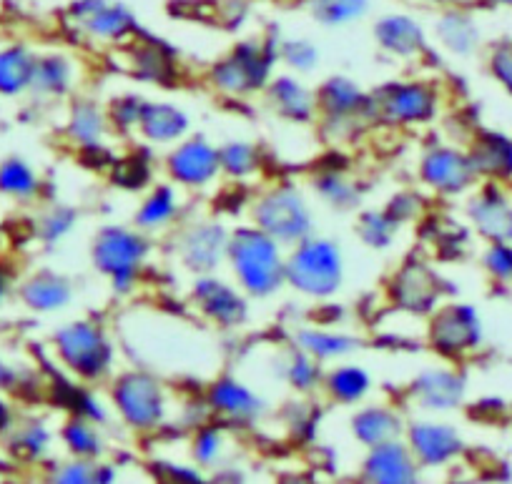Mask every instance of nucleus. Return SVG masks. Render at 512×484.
Returning a JSON list of instances; mask_svg holds the SVG:
<instances>
[{"instance_id": "nucleus-33", "label": "nucleus", "mask_w": 512, "mask_h": 484, "mask_svg": "<svg viewBox=\"0 0 512 484\" xmlns=\"http://www.w3.org/2000/svg\"><path fill=\"white\" fill-rule=\"evenodd\" d=\"M123 51H126L128 73L139 81L156 83V86H171L174 81H179V63H176L174 51L164 41H156V38L141 33L139 38L126 43Z\"/></svg>"}, {"instance_id": "nucleus-36", "label": "nucleus", "mask_w": 512, "mask_h": 484, "mask_svg": "<svg viewBox=\"0 0 512 484\" xmlns=\"http://www.w3.org/2000/svg\"><path fill=\"white\" fill-rule=\"evenodd\" d=\"M58 449L63 457L106 459L111 454L108 427H101L86 417H76V414H63L58 422Z\"/></svg>"}, {"instance_id": "nucleus-40", "label": "nucleus", "mask_w": 512, "mask_h": 484, "mask_svg": "<svg viewBox=\"0 0 512 484\" xmlns=\"http://www.w3.org/2000/svg\"><path fill=\"white\" fill-rule=\"evenodd\" d=\"M36 58L38 53L28 43H0V98L3 101L31 96Z\"/></svg>"}, {"instance_id": "nucleus-7", "label": "nucleus", "mask_w": 512, "mask_h": 484, "mask_svg": "<svg viewBox=\"0 0 512 484\" xmlns=\"http://www.w3.org/2000/svg\"><path fill=\"white\" fill-rule=\"evenodd\" d=\"M372 123L390 131H420L440 118L442 91L427 78H395L369 91Z\"/></svg>"}, {"instance_id": "nucleus-15", "label": "nucleus", "mask_w": 512, "mask_h": 484, "mask_svg": "<svg viewBox=\"0 0 512 484\" xmlns=\"http://www.w3.org/2000/svg\"><path fill=\"white\" fill-rule=\"evenodd\" d=\"M201 394H204L211 419L226 424L234 432L251 429L267 419L269 402L264 394L256 392L249 382L236 374H216L206 382Z\"/></svg>"}, {"instance_id": "nucleus-56", "label": "nucleus", "mask_w": 512, "mask_h": 484, "mask_svg": "<svg viewBox=\"0 0 512 484\" xmlns=\"http://www.w3.org/2000/svg\"><path fill=\"white\" fill-rule=\"evenodd\" d=\"M274 484H322L312 472H302V469H289V472H279Z\"/></svg>"}, {"instance_id": "nucleus-55", "label": "nucleus", "mask_w": 512, "mask_h": 484, "mask_svg": "<svg viewBox=\"0 0 512 484\" xmlns=\"http://www.w3.org/2000/svg\"><path fill=\"white\" fill-rule=\"evenodd\" d=\"M18 419V409L16 402H13L8 394H0V439L6 437L8 429L13 427V422Z\"/></svg>"}, {"instance_id": "nucleus-44", "label": "nucleus", "mask_w": 512, "mask_h": 484, "mask_svg": "<svg viewBox=\"0 0 512 484\" xmlns=\"http://www.w3.org/2000/svg\"><path fill=\"white\" fill-rule=\"evenodd\" d=\"M277 374L294 394H299V397H312V394H317L322 389L324 367L289 344L287 352L279 357Z\"/></svg>"}, {"instance_id": "nucleus-16", "label": "nucleus", "mask_w": 512, "mask_h": 484, "mask_svg": "<svg viewBox=\"0 0 512 484\" xmlns=\"http://www.w3.org/2000/svg\"><path fill=\"white\" fill-rule=\"evenodd\" d=\"M405 444L425 472H440L460 462L467 452V439L457 424L445 417H410Z\"/></svg>"}, {"instance_id": "nucleus-5", "label": "nucleus", "mask_w": 512, "mask_h": 484, "mask_svg": "<svg viewBox=\"0 0 512 484\" xmlns=\"http://www.w3.org/2000/svg\"><path fill=\"white\" fill-rule=\"evenodd\" d=\"M347 284V254L337 239L312 234L287 249V289L309 301H329Z\"/></svg>"}, {"instance_id": "nucleus-6", "label": "nucleus", "mask_w": 512, "mask_h": 484, "mask_svg": "<svg viewBox=\"0 0 512 484\" xmlns=\"http://www.w3.org/2000/svg\"><path fill=\"white\" fill-rule=\"evenodd\" d=\"M246 221L272 236L284 249H292L299 241L317 234V214L312 196L294 184L264 186L251 199L246 209Z\"/></svg>"}, {"instance_id": "nucleus-41", "label": "nucleus", "mask_w": 512, "mask_h": 484, "mask_svg": "<svg viewBox=\"0 0 512 484\" xmlns=\"http://www.w3.org/2000/svg\"><path fill=\"white\" fill-rule=\"evenodd\" d=\"M435 41L440 43L442 51L455 58H470L480 51L482 31L475 16L462 8L452 6L440 13L435 21Z\"/></svg>"}, {"instance_id": "nucleus-17", "label": "nucleus", "mask_w": 512, "mask_h": 484, "mask_svg": "<svg viewBox=\"0 0 512 484\" xmlns=\"http://www.w3.org/2000/svg\"><path fill=\"white\" fill-rule=\"evenodd\" d=\"M387 299L395 309L427 319L442 301H447V286L430 261L410 256L392 271L387 281Z\"/></svg>"}, {"instance_id": "nucleus-12", "label": "nucleus", "mask_w": 512, "mask_h": 484, "mask_svg": "<svg viewBox=\"0 0 512 484\" xmlns=\"http://www.w3.org/2000/svg\"><path fill=\"white\" fill-rule=\"evenodd\" d=\"M417 181L422 194H432L437 199H465L480 186L465 146L445 141L422 148L417 158Z\"/></svg>"}, {"instance_id": "nucleus-53", "label": "nucleus", "mask_w": 512, "mask_h": 484, "mask_svg": "<svg viewBox=\"0 0 512 484\" xmlns=\"http://www.w3.org/2000/svg\"><path fill=\"white\" fill-rule=\"evenodd\" d=\"M26 369L18 367L13 359H8L6 354L0 352V394H8V397H13V394L23 392V387H26Z\"/></svg>"}, {"instance_id": "nucleus-25", "label": "nucleus", "mask_w": 512, "mask_h": 484, "mask_svg": "<svg viewBox=\"0 0 512 484\" xmlns=\"http://www.w3.org/2000/svg\"><path fill=\"white\" fill-rule=\"evenodd\" d=\"M357 477L359 484H427V472L405 439L367 449L359 459Z\"/></svg>"}, {"instance_id": "nucleus-35", "label": "nucleus", "mask_w": 512, "mask_h": 484, "mask_svg": "<svg viewBox=\"0 0 512 484\" xmlns=\"http://www.w3.org/2000/svg\"><path fill=\"white\" fill-rule=\"evenodd\" d=\"M319 392L324 394L327 402L337 404V407L354 409L359 404L369 402L374 392V377L364 364L349 359V362H339L324 369Z\"/></svg>"}, {"instance_id": "nucleus-31", "label": "nucleus", "mask_w": 512, "mask_h": 484, "mask_svg": "<svg viewBox=\"0 0 512 484\" xmlns=\"http://www.w3.org/2000/svg\"><path fill=\"white\" fill-rule=\"evenodd\" d=\"M48 181L43 171L23 153L0 156V201L18 209H36L46 201Z\"/></svg>"}, {"instance_id": "nucleus-3", "label": "nucleus", "mask_w": 512, "mask_h": 484, "mask_svg": "<svg viewBox=\"0 0 512 484\" xmlns=\"http://www.w3.org/2000/svg\"><path fill=\"white\" fill-rule=\"evenodd\" d=\"M226 271L246 299L269 301L287 289V249L244 221L231 226Z\"/></svg>"}, {"instance_id": "nucleus-18", "label": "nucleus", "mask_w": 512, "mask_h": 484, "mask_svg": "<svg viewBox=\"0 0 512 484\" xmlns=\"http://www.w3.org/2000/svg\"><path fill=\"white\" fill-rule=\"evenodd\" d=\"M407 399L427 417H445L467 404V377L457 364H430L407 384Z\"/></svg>"}, {"instance_id": "nucleus-38", "label": "nucleus", "mask_w": 512, "mask_h": 484, "mask_svg": "<svg viewBox=\"0 0 512 484\" xmlns=\"http://www.w3.org/2000/svg\"><path fill=\"white\" fill-rule=\"evenodd\" d=\"M121 469L113 459L56 457L41 469V484H118Z\"/></svg>"}, {"instance_id": "nucleus-45", "label": "nucleus", "mask_w": 512, "mask_h": 484, "mask_svg": "<svg viewBox=\"0 0 512 484\" xmlns=\"http://www.w3.org/2000/svg\"><path fill=\"white\" fill-rule=\"evenodd\" d=\"M405 226L384 209V206H372V209H359L354 219V234L367 249L387 251L397 244Z\"/></svg>"}, {"instance_id": "nucleus-51", "label": "nucleus", "mask_w": 512, "mask_h": 484, "mask_svg": "<svg viewBox=\"0 0 512 484\" xmlns=\"http://www.w3.org/2000/svg\"><path fill=\"white\" fill-rule=\"evenodd\" d=\"M384 209L390 211L402 226H407L410 221H417L425 214V199H422L420 191H400L384 204Z\"/></svg>"}, {"instance_id": "nucleus-32", "label": "nucleus", "mask_w": 512, "mask_h": 484, "mask_svg": "<svg viewBox=\"0 0 512 484\" xmlns=\"http://www.w3.org/2000/svg\"><path fill=\"white\" fill-rule=\"evenodd\" d=\"M374 43L384 56L395 61H417L427 53V31L410 13H387L372 28Z\"/></svg>"}, {"instance_id": "nucleus-19", "label": "nucleus", "mask_w": 512, "mask_h": 484, "mask_svg": "<svg viewBox=\"0 0 512 484\" xmlns=\"http://www.w3.org/2000/svg\"><path fill=\"white\" fill-rule=\"evenodd\" d=\"M66 16L76 31L106 46H126L141 36L136 13L118 0H73Z\"/></svg>"}, {"instance_id": "nucleus-46", "label": "nucleus", "mask_w": 512, "mask_h": 484, "mask_svg": "<svg viewBox=\"0 0 512 484\" xmlns=\"http://www.w3.org/2000/svg\"><path fill=\"white\" fill-rule=\"evenodd\" d=\"M307 11L319 26L344 28L364 21L372 11V0H307Z\"/></svg>"}, {"instance_id": "nucleus-2", "label": "nucleus", "mask_w": 512, "mask_h": 484, "mask_svg": "<svg viewBox=\"0 0 512 484\" xmlns=\"http://www.w3.org/2000/svg\"><path fill=\"white\" fill-rule=\"evenodd\" d=\"M113 419L139 437H151L174 424L176 399L161 374L144 367L118 369L106 384Z\"/></svg>"}, {"instance_id": "nucleus-34", "label": "nucleus", "mask_w": 512, "mask_h": 484, "mask_svg": "<svg viewBox=\"0 0 512 484\" xmlns=\"http://www.w3.org/2000/svg\"><path fill=\"white\" fill-rule=\"evenodd\" d=\"M78 78H81V71H78V61L73 56L63 51L38 53L31 98L41 103L66 101V98H73Z\"/></svg>"}, {"instance_id": "nucleus-57", "label": "nucleus", "mask_w": 512, "mask_h": 484, "mask_svg": "<svg viewBox=\"0 0 512 484\" xmlns=\"http://www.w3.org/2000/svg\"><path fill=\"white\" fill-rule=\"evenodd\" d=\"M420 3H427V6H440V8H452L457 6L460 0H420Z\"/></svg>"}, {"instance_id": "nucleus-50", "label": "nucleus", "mask_w": 512, "mask_h": 484, "mask_svg": "<svg viewBox=\"0 0 512 484\" xmlns=\"http://www.w3.org/2000/svg\"><path fill=\"white\" fill-rule=\"evenodd\" d=\"M487 71L495 78L497 86L512 96V38L492 43L487 53Z\"/></svg>"}, {"instance_id": "nucleus-37", "label": "nucleus", "mask_w": 512, "mask_h": 484, "mask_svg": "<svg viewBox=\"0 0 512 484\" xmlns=\"http://www.w3.org/2000/svg\"><path fill=\"white\" fill-rule=\"evenodd\" d=\"M189 462L196 464L199 469L209 472H219L229 464L231 454H234V429H229L226 424L209 419L206 424L196 427L194 432H189Z\"/></svg>"}, {"instance_id": "nucleus-24", "label": "nucleus", "mask_w": 512, "mask_h": 484, "mask_svg": "<svg viewBox=\"0 0 512 484\" xmlns=\"http://www.w3.org/2000/svg\"><path fill=\"white\" fill-rule=\"evenodd\" d=\"M407 422H410V417L400 404L379 399V402H364L354 407L347 419V429L354 444H359L367 452V449L382 447V444L405 437Z\"/></svg>"}, {"instance_id": "nucleus-23", "label": "nucleus", "mask_w": 512, "mask_h": 484, "mask_svg": "<svg viewBox=\"0 0 512 484\" xmlns=\"http://www.w3.org/2000/svg\"><path fill=\"white\" fill-rule=\"evenodd\" d=\"M61 133L63 141L73 151L81 153V156H88V153H106L108 143L116 138L111 121H108L106 103L86 96H73L68 101Z\"/></svg>"}, {"instance_id": "nucleus-14", "label": "nucleus", "mask_w": 512, "mask_h": 484, "mask_svg": "<svg viewBox=\"0 0 512 484\" xmlns=\"http://www.w3.org/2000/svg\"><path fill=\"white\" fill-rule=\"evenodd\" d=\"M161 169L166 181L184 194H204L224 179L219 146L204 133H191L184 141L171 146L161 158Z\"/></svg>"}, {"instance_id": "nucleus-43", "label": "nucleus", "mask_w": 512, "mask_h": 484, "mask_svg": "<svg viewBox=\"0 0 512 484\" xmlns=\"http://www.w3.org/2000/svg\"><path fill=\"white\" fill-rule=\"evenodd\" d=\"M36 209V216H33V239L43 249H56L63 241L71 239L78 221H81L76 206L63 204V201H43Z\"/></svg>"}, {"instance_id": "nucleus-48", "label": "nucleus", "mask_w": 512, "mask_h": 484, "mask_svg": "<svg viewBox=\"0 0 512 484\" xmlns=\"http://www.w3.org/2000/svg\"><path fill=\"white\" fill-rule=\"evenodd\" d=\"M146 98L141 93H121V96L111 98L106 103L108 121H111L116 138H131L136 136V126L141 121V111H144Z\"/></svg>"}, {"instance_id": "nucleus-49", "label": "nucleus", "mask_w": 512, "mask_h": 484, "mask_svg": "<svg viewBox=\"0 0 512 484\" xmlns=\"http://www.w3.org/2000/svg\"><path fill=\"white\" fill-rule=\"evenodd\" d=\"M480 266L495 284H512V244H485L480 254Z\"/></svg>"}, {"instance_id": "nucleus-20", "label": "nucleus", "mask_w": 512, "mask_h": 484, "mask_svg": "<svg viewBox=\"0 0 512 484\" xmlns=\"http://www.w3.org/2000/svg\"><path fill=\"white\" fill-rule=\"evenodd\" d=\"M58 424L46 414H18L8 434L0 439V452L8 462L28 469H43L56 459Z\"/></svg>"}, {"instance_id": "nucleus-52", "label": "nucleus", "mask_w": 512, "mask_h": 484, "mask_svg": "<svg viewBox=\"0 0 512 484\" xmlns=\"http://www.w3.org/2000/svg\"><path fill=\"white\" fill-rule=\"evenodd\" d=\"M161 477H164L166 484H211L209 474L191 462L164 464V474H161Z\"/></svg>"}, {"instance_id": "nucleus-22", "label": "nucleus", "mask_w": 512, "mask_h": 484, "mask_svg": "<svg viewBox=\"0 0 512 484\" xmlns=\"http://www.w3.org/2000/svg\"><path fill=\"white\" fill-rule=\"evenodd\" d=\"M78 296L76 281L66 271L51 269V266H38L21 276L16 289L18 304L26 311L38 316L63 314L73 306Z\"/></svg>"}, {"instance_id": "nucleus-21", "label": "nucleus", "mask_w": 512, "mask_h": 484, "mask_svg": "<svg viewBox=\"0 0 512 484\" xmlns=\"http://www.w3.org/2000/svg\"><path fill=\"white\" fill-rule=\"evenodd\" d=\"M465 219L485 244H512V189L480 184L465 196Z\"/></svg>"}, {"instance_id": "nucleus-39", "label": "nucleus", "mask_w": 512, "mask_h": 484, "mask_svg": "<svg viewBox=\"0 0 512 484\" xmlns=\"http://www.w3.org/2000/svg\"><path fill=\"white\" fill-rule=\"evenodd\" d=\"M309 189H312V199L337 214H354L362 206L364 191L359 181L349 171L337 169V166H324V169L314 171Z\"/></svg>"}, {"instance_id": "nucleus-58", "label": "nucleus", "mask_w": 512, "mask_h": 484, "mask_svg": "<svg viewBox=\"0 0 512 484\" xmlns=\"http://www.w3.org/2000/svg\"><path fill=\"white\" fill-rule=\"evenodd\" d=\"M492 6H500V8H512V0H490Z\"/></svg>"}, {"instance_id": "nucleus-4", "label": "nucleus", "mask_w": 512, "mask_h": 484, "mask_svg": "<svg viewBox=\"0 0 512 484\" xmlns=\"http://www.w3.org/2000/svg\"><path fill=\"white\" fill-rule=\"evenodd\" d=\"M156 239L131 224H103L93 234L88 256L91 266L113 296H131L144 281L154 256Z\"/></svg>"}, {"instance_id": "nucleus-30", "label": "nucleus", "mask_w": 512, "mask_h": 484, "mask_svg": "<svg viewBox=\"0 0 512 484\" xmlns=\"http://www.w3.org/2000/svg\"><path fill=\"white\" fill-rule=\"evenodd\" d=\"M264 103L274 118L289 126H312L317 123V96L294 73H279L264 88Z\"/></svg>"}, {"instance_id": "nucleus-1", "label": "nucleus", "mask_w": 512, "mask_h": 484, "mask_svg": "<svg viewBox=\"0 0 512 484\" xmlns=\"http://www.w3.org/2000/svg\"><path fill=\"white\" fill-rule=\"evenodd\" d=\"M48 349L63 377L86 387H106L118 372L116 339L93 316L61 321L48 337Z\"/></svg>"}, {"instance_id": "nucleus-8", "label": "nucleus", "mask_w": 512, "mask_h": 484, "mask_svg": "<svg viewBox=\"0 0 512 484\" xmlns=\"http://www.w3.org/2000/svg\"><path fill=\"white\" fill-rule=\"evenodd\" d=\"M277 63V38H246L211 63L206 83L224 98H249L264 93Z\"/></svg>"}, {"instance_id": "nucleus-11", "label": "nucleus", "mask_w": 512, "mask_h": 484, "mask_svg": "<svg viewBox=\"0 0 512 484\" xmlns=\"http://www.w3.org/2000/svg\"><path fill=\"white\" fill-rule=\"evenodd\" d=\"M171 254L176 264L194 276L219 274L226 266L231 226L216 216H194L184 219L171 231Z\"/></svg>"}, {"instance_id": "nucleus-13", "label": "nucleus", "mask_w": 512, "mask_h": 484, "mask_svg": "<svg viewBox=\"0 0 512 484\" xmlns=\"http://www.w3.org/2000/svg\"><path fill=\"white\" fill-rule=\"evenodd\" d=\"M186 301L204 324L219 332H236L251 319V301L229 276H194L186 289Z\"/></svg>"}, {"instance_id": "nucleus-59", "label": "nucleus", "mask_w": 512, "mask_h": 484, "mask_svg": "<svg viewBox=\"0 0 512 484\" xmlns=\"http://www.w3.org/2000/svg\"><path fill=\"white\" fill-rule=\"evenodd\" d=\"M3 241H6V229H3V221H0V246H3Z\"/></svg>"}, {"instance_id": "nucleus-54", "label": "nucleus", "mask_w": 512, "mask_h": 484, "mask_svg": "<svg viewBox=\"0 0 512 484\" xmlns=\"http://www.w3.org/2000/svg\"><path fill=\"white\" fill-rule=\"evenodd\" d=\"M18 281H21V274H18L16 266L0 256V306H6L8 301L16 299Z\"/></svg>"}, {"instance_id": "nucleus-42", "label": "nucleus", "mask_w": 512, "mask_h": 484, "mask_svg": "<svg viewBox=\"0 0 512 484\" xmlns=\"http://www.w3.org/2000/svg\"><path fill=\"white\" fill-rule=\"evenodd\" d=\"M221 176L231 184H249L264 174L267 153L251 138H229L219 146Z\"/></svg>"}, {"instance_id": "nucleus-29", "label": "nucleus", "mask_w": 512, "mask_h": 484, "mask_svg": "<svg viewBox=\"0 0 512 484\" xmlns=\"http://www.w3.org/2000/svg\"><path fill=\"white\" fill-rule=\"evenodd\" d=\"M292 347L312 357L324 369L332 364L349 362L364 349V339L354 332L327 327V324H304L292 332Z\"/></svg>"}, {"instance_id": "nucleus-9", "label": "nucleus", "mask_w": 512, "mask_h": 484, "mask_svg": "<svg viewBox=\"0 0 512 484\" xmlns=\"http://www.w3.org/2000/svg\"><path fill=\"white\" fill-rule=\"evenodd\" d=\"M314 96H317V128L327 141L349 143L359 133L374 128L369 91L354 78L342 73L327 76L314 88Z\"/></svg>"}, {"instance_id": "nucleus-27", "label": "nucleus", "mask_w": 512, "mask_h": 484, "mask_svg": "<svg viewBox=\"0 0 512 484\" xmlns=\"http://www.w3.org/2000/svg\"><path fill=\"white\" fill-rule=\"evenodd\" d=\"M480 184L512 186V136L497 128H475L465 143Z\"/></svg>"}, {"instance_id": "nucleus-28", "label": "nucleus", "mask_w": 512, "mask_h": 484, "mask_svg": "<svg viewBox=\"0 0 512 484\" xmlns=\"http://www.w3.org/2000/svg\"><path fill=\"white\" fill-rule=\"evenodd\" d=\"M191 121L189 111L174 101H164V98H146L144 111H141V121L136 126V138L151 148H166L176 146L191 136Z\"/></svg>"}, {"instance_id": "nucleus-10", "label": "nucleus", "mask_w": 512, "mask_h": 484, "mask_svg": "<svg viewBox=\"0 0 512 484\" xmlns=\"http://www.w3.org/2000/svg\"><path fill=\"white\" fill-rule=\"evenodd\" d=\"M425 342L440 362L460 367L485 344V321L477 306L447 299L425 319Z\"/></svg>"}, {"instance_id": "nucleus-26", "label": "nucleus", "mask_w": 512, "mask_h": 484, "mask_svg": "<svg viewBox=\"0 0 512 484\" xmlns=\"http://www.w3.org/2000/svg\"><path fill=\"white\" fill-rule=\"evenodd\" d=\"M184 219L186 194L169 181H159L141 194L134 216H131V226L156 239V236L171 234Z\"/></svg>"}, {"instance_id": "nucleus-47", "label": "nucleus", "mask_w": 512, "mask_h": 484, "mask_svg": "<svg viewBox=\"0 0 512 484\" xmlns=\"http://www.w3.org/2000/svg\"><path fill=\"white\" fill-rule=\"evenodd\" d=\"M277 58L287 66V73L294 76H309L322 63V51L309 38H277Z\"/></svg>"}]
</instances>
